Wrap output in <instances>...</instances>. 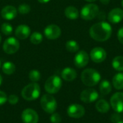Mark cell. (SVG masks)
Instances as JSON below:
<instances>
[{"label": "cell", "instance_id": "8992f818", "mask_svg": "<svg viewBox=\"0 0 123 123\" xmlns=\"http://www.w3.org/2000/svg\"><path fill=\"white\" fill-rule=\"evenodd\" d=\"M40 105L43 110L48 114H53L57 109V102L50 94H45L41 97Z\"/></svg>", "mask_w": 123, "mask_h": 123}, {"label": "cell", "instance_id": "2e32d148", "mask_svg": "<svg viewBox=\"0 0 123 123\" xmlns=\"http://www.w3.org/2000/svg\"><path fill=\"white\" fill-rule=\"evenodd\" d=\"M17 14V9L11 5H8L4 6L1 12V15L4 19L12 20L14 19Z\"/></svg>", "mask_w": 123, "mask_h": 123}, {"label": "cell", "instance_id": "4fadbf2b", "mask_svg": "<svg viewBox=\"0 0 123 123\" xmlns=\"http://www.w3.org/2000/svg\"><path fill=\"white\" fill-rule=\"evenodd\" d=\"M89 56L85 50L79 51L74 57V64L77 68H84L88 63Z\"/></svg>", "mask_w": 123, "mask_h": 123}, {"label": "cell", "instance_id": "603a6c76", "mask_svg": "<svg viewBox=\"0 0 123 123\" xmlns=\"http://www.w3.org/2000/svg\"><path fill=\"white\" fill-rule=\"evenodd\" d=\"M112 67L117 71H123V56L118 55L113 58L112 61Z\"/></svg>", "mask_w": 123, "mask_h": 123}, {"label": "cell", "instance_id": "836d02e7", "mask_svg": "<svg viewBox=\"0 0 123 123\" xmlns=\"http://www.w3.org/2000/svg\"><path fill=\"white\" fill-rule=\"evenodd\" d=\"M100 2L103 4H108L110 2V0H100Z\"/></svg>", "mask_w": 123, "mask_h": 123}, {"label": "cell", "instance_id": "cb8c5ba5", "mask_svg": "<svg viewBox=\"0 0 123 123\" xmlns=\"http://www.w3.org/2000/svg\"><path fill=\"white\" fill-rule=\"evenodd\" d=\"M15 70H16V67L14 64L10 61L5 62L2 66V71L5 74L11 75L14 73Z\"/></svg>", "mask_w": 123, "mask_h": 123}, {"label": "cell", "instance_id": "ac0fdd59", "mask_svg": "<svg viewBox=\"0 0 123 123\" xmlns=\"http://www.w3.org/2000/svg\"><path fill=\"white\" fill-rule=\"evenodd\" d=\"M77 76L76 71L70 67L65 68L61 72V77L66 81H74Z\"/></svg>", "mask_w": 123, "mask_h": 123}, {"label": "cell", "instance_id": "3957f363", "mask_svg": "<svg viewBox=\"0 0 123 123\" xmlns=\"http://www.w3.org/2000/svg\"><path fill=\"white\" fill-rule=\"evenodd\" d=\"M40 94V87L38 84L33 82L25 86L22 90L21 95L27 101H32L39 97Z\"/></svg>", "mask_w": 123, "mask_h": 123}, {"label": "cell", "instance_id": "1f68e13d", "mask_svg": "<svg viewBox=\"0 0 123 123\" xmlns=\"http://www.w3.org/2000/svg\"><path fill=\"white\" fill-rule=\"evenodd\" d=\"M6 100H7L6 94L4 92L0 91V105L4 104L6 102Z\"/></svg>", "mask_w": 123, "mask_h": 123}, {"label": "cell", "instance_id": "e0dca14e", "mask_svg": "<svg viewBox=\"0 0 123 123\" xmlns=\"http://www.w3.org/2000/svg\"><path fill=\"white\" fill-rule=\"evenodd\" d=\"M30 35V28L26 25H20L15 30V36L19 40H25Z\"/></svg>", "mask_w": 123, "mask_h": 123}, {"label": "cell", "instance_id": "7c38bea8", "mask_svg": "<svg viewBox=\"0 0 123 123\" xmlns=\"http://www.w3.org/2000/svg\"><path fill=\"white\" fill-rule=\"evenodd\" d=\"M44 35L49 40H55L61 36V30L56 25H49L45 28Z\"/></svg>", "mask_w": 123, "mask_h": 123}, {"label": "cell", "instance_id": "484cf974", "mask_svg": "<svg viewBox=\"0 0 123 123\" xmlns=\"http://www.w3.org/2000/svg\"><path fill=\"white\" fill-rule=\"evenodd\" d=\"M43 37L41 33L38 32H35L30 35V42L35 45H38L42 43Z\"/></svg>", "mask_w": 123, "mask_h": 123}, {"label": "cell", "instance_id": "8fae6325", "mask_svg": "<svg viewBox=\"0 0 123 123\" xmlns=\"http://www.w3.org/2000/svg\"><path fill=\"white\" fill-rule=\"evenodd\" d=\"M68 115L72 118H81L85 114V109L84 107L78 104H73L71 105L67 109Z\"/></svg>", "mask_w": 123, "mask_h": 123}, {"label": "cell", "instance_id": "ba28073f", "mask_svg": "<svg viewBox=\"0 0 123 123\" xmlns=\"http://www.w3.org/2000/svg\"><path fill=\"white\" fill-rule=\"evenodd\" d=\"M110 105L112 109L118 113L123 112V93L117 92L110 99Z\"/></svg>", "mask_w": 123, "mask_h": 123}, {"label": "cell", "instance_id": "ab89813d", "mask_svg": "<svg viewBox=\"0 0 123 123\" xmlns=\"http://www.w3.org/2000/svg\"><path fill=\"white\" fill-rule=\"evenodd\" d=\"M1 35H0V43H1Z\"/></svg>", "mask_w": 123, "mask_h": 123}, {"label": "cell", "instance_id": "7a4b0ae2", "mask_svg": "<svg viewBox=\"0 0 123 123\" xmlns=\"http://www.w3.org/2000/svg\"><path fill=\"white\" fill-rule=\"evenodd\" d=\"M81 79L84 85L87 86H94L100 81L101 75L94 68H86L82 71Z\"/></svg>", "mask_w": 123, "mask_h": 123}, {"label": "cell", "instance_id": "83f0119b", "mask_svg": "<svg viewBox=\"0 0 123 123\" xmlns=\"http://www.w3.org/2000/svg\"><path fill=\"white\" fill-rule=\"evenodd\" d=\"M1 30L2 32V33L5 35H10L12 32V30H13V28H12V26L7 23V22H5V23H3L1 26Z\"/></svg>", "mask_w": 123, "mask_h": 123}, {"label": "cell", "instance_id": "f546056e", "mask_svg": "<svg viewBox=\"0 0 123 123\" xmlns=\"http://www.w3.org/2000/svg\"><path fill=\"white\" fill-rule=\"evenodd\" d=\"M50 120L52 123H60L61 122V117L58 113H53L50 116Z\"/></svg>", "mask_w": 123, "mask_h": 123}, {"label": "cell", "instance_id": "4316f807", "mask_svg": "<svg viewBox=\"0 0 123 123\" xmlns=\"http://www.w3.org/2000/svg\"><path fill=\"white\" fill-rule=\"evenodd\" d=\"M41 78V74L39 71L37 70H32L29 73V79L32 82L38 81Z\"/></svg>", "mask_w": 123, "mask_h": 123}, {"label": "cell", "instance_id": "f1b7e54d", "mask_svg": "<svg viewBox=\"0 0 123 123\" xmlns=\"http://www.w3.org/2000/svg\"><path fill=\"white\" fill-rule=\"evenodd\" d=\"M18 12L22 14H28L30 12V6L27 4H22L18 6Z\"/></svg>", "mask_w": 123, "mask_h": 123}, {"label": "cell", "instance_id": "30bf717a", "mask_svg": "<svg viewBox=\"0 0 123 123\" xmlns=\"http://www.w3.org/2000/svg\"><path fill=\"white\" fill-rule=\"evenodd\" d=\"M99 97L98 92L94 89H86L80 95L81 100L84 103H92L95 102Z\"/></svg>", "mask_w": 123, "mask_h": 123}, {"label": "cell", "instance_id": "d6986e66", "mask_svg": "<svg viewBox=\"0 0 123 123\" xmlns=\"http://www.w3.org/2000/svg\"><path fill=\"white\" fill-rule=\"evenodd\" d=\"M66 17L69 19H76L79 16V12L77 8L74 6H68L64 11Z\"/></svg>", "mask_w": 123, "mask_h": 123}, {"label": "cell", "instance_id": "d590c367", "mask_svg": "<svg viewBox=\"0 0 123 123\" xmlns=\"http://www.w3.org/2000/svg\"><path fill=\"white\" fill-rule=\"evenodd\" d=\"M85 1L89 2V3H92V2H94V1H97V0H85Z\"/></svg>", "mask_w": 123, "mask_h": 123}, {"label": "cell", "instance_id": "f35d334b", "mask_svg": "<svg viewBox=\"0 0 123 123\" xmlns=\"http://www.w3.org/2000/svg\"><path fill=\"white\" fill-rule=\"evenodd\" d=\"M121 4H122V6L123 7V0H122V2H121Z\"/></svg>", "mask_w": 123, "mask_h": 123}, {"label": "cell", "instance_id": "5bb4252c", "mask_svg": "<svg viewBox=\"0 0 123 123\" xmlns=\"http://www.w3.org/2000/svg\"><path fill=\"white\" fill-rule=\"evenodd\" d=\"M21 117L24 123H37L39 120L37 113L32 109L25 110Z\"/></svg>", "mask_w": 123, "mask_h": 123}, {"label": "cell", "instance_id": "ffe728a7", "mask_svg": "<svg viewBox=\"0 0 123 123\" xmlns=\"http://www.w3.org/2000/svg\"><path fill=\"white\" fill-rule=\"evenodd\" d=\"M110 106L105 99H99L96 103V109L100 113H107L110 110Z\"/></svg>", "mask_w": 123, "mask_h": 123}, {"label": "cell", "instance_id": "60d3db41", "mask_svg": "<svg viewBox=\"0 0 123 123\" xmlns=\"http://www.w3.org/2000/svg\"><path fill=\"white\" fill-rule=\"evenodd\" d=\"M0 67H1V62H0Z\"/></svg>", "mask_w": 123, "mask_h": 123}, {"label": "cell", "instance_id": "4dcf8cb0", "mask_svg": "<svg viewBox=\"0 0 123 123\" xmlns=\"http://www.w3.org/2000/svg\"><path fill=\"white\" fill-rule=\"evenodd\" d=\"M7 99H8L9 103L11 104V105H15V104H17V103L18 102V101H19L18 97L16 96L15 94H12V95H10V96L8 97Z\"/></svg>", "mask_w": 123, "mask_h": 123}, {"label": "cell", "instance_id": "52a82bcc", "mask_svg": "<svg viewBox=\"0 0 123 123\" xmlns=\"http://www.w3.org/2000/svg\"><path fill=\"white\" fill-rule=\"evenodd\" d=\"M19 48V42L17 38L10 37L7 38L3 45V50L7 54H14L18 51Z\"/></svg>", "mask_w": 123, "mask_h": 123}, {"label": "cell", "instance_id": "d6a6232c", "mask_svg": "<svg viewBox=\"0 0 123 123\" xmlns=\"http://www.w3.org/2000/svg\"><path fill=\"white\" fill-rule=\"evenodd\" d=\"M117 38L119 42L123 45V27H122L117 32Z\"/></svg>", "mask_w": 123, "mask_h": 123}, {"label": "cell", "instance_id": "277c9868", "mask_svg": "<svg viewBox=\"0 0 123 123\" xmlns=\"http://www.w3.org/2000/svg\"><path fill=\"white\" fill-rule=\"evenodd\" d=\"M99 12V6L93 3L84 5L81 10V17L84 20H92Z\"/></svg>", "mask_w": 123, "mask_h": 123}, {"label": "cell", "instance_id": "9a60e30c", "mask_svg": "<svg viewBox=\"0 0 123 123\" xmlns=\"http://www.w3.org/2000/svg\"><path fill=\"white\" fill-rule=\"evenodd\" d=\"M108 20L110 23L117 24L123 19V9L120 8L112 9L108 14Z\"/></svg>", "mask_w": 123, "mask_h": 123}, {"label": "cell", "instance_id": "e575fe53", "mask_svg": "<svg viewBox=\"0 0 123 123\" xmlns=\"http://www.w3.org/2000/svg\"><path fill=\"white\" fill-rule=\"evenodd\" d=\"M39 2H40V3H43V4H45V3H48V2H49L50 0H37Z\"/></svg>", "mask_w": 123, "mask_h": 123}, {"label": "cell", "instance_id": "9c48e42d", "mask_svg": "<svg viewBox=\"0 0 123 123\" xmlns=\"http://www.w3.org/2000/svg\"><path fill=\"white\" fill-rule=\"evenodd\" d=\"M90 58L93 62L100 63L106 59L107 52L104 48L101 47H96L91 50Z\"/></svg>", "mask_w": 123, "mask_h": 123}, {"label": "cell", "instance_id": "74e56055", "mask_svg": "<svg viewBox=\"0 0 123 123\" xmlns=\"http://www.w3.org/2000/svg\"><path fill=\"white\" fill-rule=\"evenodd\" d=\"M116 123H123V120H120V121L117 122Z\"/></svg>", "mask_w": 123, "mask_h": 123}, {"label": "cell", "instance_id": "6da1fadb", "mask_svg": "<svg viewBox=\"0 0 123 123\" xmlns=\"http://www.w3.org/2000/svg\"><path fill=\"white\" fill-rule=\"evenodd\" d=\"M112 28L107 22H99L93 25L89 29V35L92 39L97 42H105L112 35Z\"/></svg>", "mask_w": 123, "mask_h": 123}, {"label": "cell", "instance_id": "8d00e7d4", "mask_svg": "<svg viewBox=\"0 0 123 123\" xmlns=\"http://www.w3.org/2000/svg\"><path fill=\"white\" fill-rule=\"evenodd\" d=\"M1 83H2V76L0 75V86H1Z\"/></svg>", "mask_w": 123, "mask_h": 123}, {"label": "cell", "instance_id": "d4e9b609", "mask_svg": "<svg viewBox=\"0 0 123 123\" xmlns=\"http://www.w3.org/2000/svg\"><path fill=\"white\" fill-rule=\"evenodd\" d=\"M66 48L70 53H76L79 50V45L76 40H70L66 42Z\"/></svg>", "mask_w": 123, "mask_h": 123}, {"label": "cell", "instance_id": "44dd1931", "mask_svg": "<svg viewBox=\"0 0 123 123\" xmlns=\"http://www.w3.org/2000/svg\"><path fill=\"white\" fill-rule=\"evenodd\" d=\"M112 84L117 90L123 89V73H118L114 76L112 79Z\"/></svg>", "mask_w": 123, "mask_h": 123}, {"label": "cell", "instance_id": "7402d4cb", "mask_svg": "<svg viewBox=\"0 0 123 123\" xmlns=\"http://www.w3.org/2000/svg\"><path fill=\"white\" fill-rule=\"evenodd\" d=\"M99 91L102 95H107L110 94L112 91V85L110 82L107 80H104L100 83Z\"/></svg>", "mask_w": 123, "mask_h": 123}, {"label": "cell", "instance_id": "5b68a950", "mask_svg": "<svg viewBox=\"0 0 123 123\" xmlns=\"http://www.w3.org/2000/svg\"><path fill=\"white\" fill-rule=\"evenodd\" d=\"M62 86V80L58 76H51L45 81L44 88L49 94L57 93Z\"/></svg>", "mask_w": 123, "mask_h": 123}]
</instances>
